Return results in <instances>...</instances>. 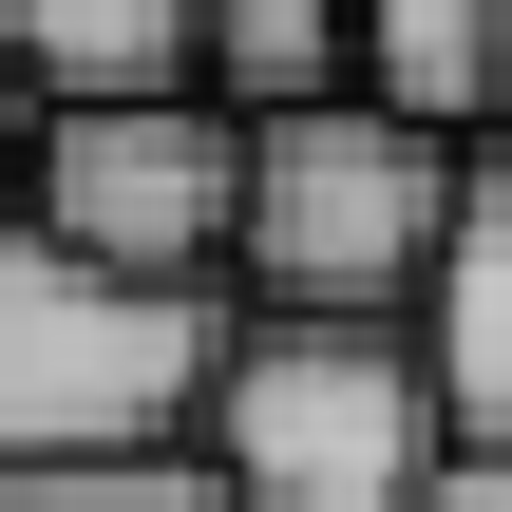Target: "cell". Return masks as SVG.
I'll return each instance as SVG.
<instances>
[{
	"label": "cell",
	"mask_w": 512,
	"mask_h": 512,
	"mask_svg": "<svg viewBox=\"0 0 512 512\" xmlns=\"http://www.w3.org/2000/svg\"><path fill=\"white\" fill-rule=\"evenodd\" d=\"M418 361H437L456 456H512V133L456 171V228H437V285H418Z\"/></svg>",
	"instance_id": "obj_5"
},
{
	"label": "cell",
	"mask_w": 512,
	"mask_h": 512,
	"mask_svg": "<svg viewBox=\"0 0 512 512\" xmlns=\"http://www.w3.org/2000/svg\"><path fill=\"white\" fill-rule=\"evenodd\" d=\"M418 512H512V456H437V494Z\"/></svg>",
	"instance_id": "obj_10"
},
{
	"label": "cell",
	"mask_w": 512,
	"mask_h": 512,
	"mask_svg": "<svg viewBox=\"0 0 512 512\" xmlns=\"http://www.w3.org/2000/svg\"><path fill=\"white\" fill-rule=\"evenodd\" d=\"M0 95L38 114H152L190 95V0H0Z\"/></svg>",
	"instance_id": "obj_6"
},
{
	"label": "cell",
	"mask_w": 512,
	"mask_h": 512,
	"mask_svg": "<svg viewBox=\"0 0 512 512\" xmlns=\"http://www.w3.org/2000/svg\"><path fill=\"white\" fill-rule=\"evenodd\" d=\"M0 512H228L190 456H133V475H0Z\"/></svg>",
	"instance_id": "obj_9"
},
{
	"label": "cell",
	"mask_w": 512,
	"mask_h": 512,
	"mask_svg": "<svg viewBox=\"0 0 512 512\" xmlns=\"http://www.w3.org/2000/svg\"><path fill=\"white\" fill-rule=\"evenodd\" d=\"M456 171L437 133L323 95L285 133H247V209H228V304L247 323H418L437 285V228H456Z\"/></svg>",
	"instance_id": "obj_3"
},
{
	"label": "cell",
	"mask_w": 512,
	"mask_h": 512,
	"mask_svg": "<svg viewBox=\"0 0 512 512\" xmlns=\"http://www.w3.org/2000/svg\"><path fill=\"white\" fill-rule=\"evenodd\" d=\"M0 171H19V95H0Z\"/></svg>",
	"instance_id": "obj_11"
},
{
	"label": "cell",
	"mask_w": 512,
	"mask_h": 512,
	"mask_svg": "<svg viewBox=\"0 0 512 512\" xmlns=\"http://www.w3.org/2000/svg\"><path fill=\"white\" fill-rule=\"evenodd\" d=\"M437 456L456 418H437L418 323H228L209 418H190V475L228 512H418Z\"/></svg>",
	"instance_id": "obj_2"
},
{
	"label": "cell",
	"mask_w": 512,
	"mask_h": 512,
	"mask_svg": "<svg viewBox=\"0 0 512 512\" xmlns=\"http://www.w3.org/2000/svg\"><path fill=\"white\" fill-rule=\"evenodd\" d=\"M228 285H114L57 228L0 209V475H133L190 456L209 361H228Z\"/></svg>",
	"instance_id": "obj_1"
},
{
	"label": "cell",
	"mask_w": 512,
	"mask_h": 512,
	"mask_svg": "<svg viewBox=\"0 0 512 512\" xmlns=\"http://www.w3.org/2000/svg\"><path fill=\"white\" fill-rule=\"evenodd\" d=\"M190 95L228 133H285L323 95H361V38H342V0H190Z\"/></svg>",
	"instance_id": "obj_8"
},
{
	"label": "cell",
	"mask_w": 512,
	"mask_h": 512,
	"mask_svg": "<svg viewBox=\"0 0 512 512\" xmlns=\"http://www.w3.org/2000/svg\"><path fill=\"white\" fill-rule=\"evenodd\" d=\"M361 114L437 133V152H494L512 133V0H361Z\"/></svg>",
	"instance_id": "obj_7"
},
{
	"label": "cell",
	"mask_w": 512,
	"mask_h": 512,
	"mask_svg": "<svg viewBox=\"0 0 512 512\" xmlns=\"http://www.w3.org/2000/svg\"><path fill=\"white\" fill-rule=\"evenodd\" d=\"M19 228H57L76 266L114 285H228V209H247V133L209 95H152V114H38L19 171H0Z\"/></svg>",
	"instance_id": "obj_4"
}]
</instances>
